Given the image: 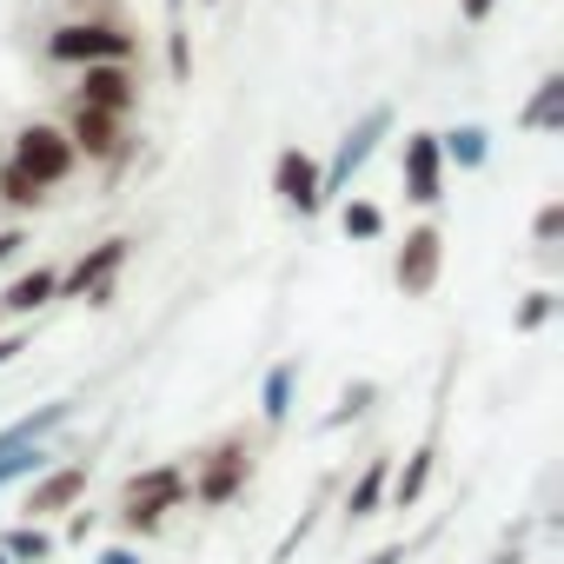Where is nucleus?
Returning a JSON list of instances; mask_svg holds the SVG:
<instances>
[{
  "instance_id": "nucleus-16",
  "label": "nucleus",
  "mask_w": 564,
  "mask_h": 564,
  "mask_svg": "<svg viewBox=\"0 0 564 564\" xmlns=\"http://www.w3.org/2000/svg\"><path fill=\"white\" fill-rule=\"evenodd\" d=\"M518 127H524V133H564V74H544V80H538V94H531V107L518 113Z\"/></svg>"
},
{
  "instance_id": "nucleus-7",
  "label": "nucleus",
  "mask_w": 564,
  "mask_h": 564,
  "mask_svg": "<svg viewBox=\"0 0 564 564\" xmlns=\"http://www.w3.org/2000/svg\"><path fill=\"white\" fill-rule=\"evenodd\" d=\"M438 265H445V239H438V226H412L405 246H399V259H392L399 293H405V300H425V293L438 286Z\"/></svg>"
},
{
  "instance_id": "nucleus-25",
  "label": "nucleus",
  "mask_w": 564,
  "mask_h": 564,
  "mask_svg": "<svg viewBox=\"0 0 564 564\" xmlns=\"http://www.w3.org/2000/svg\"><path fill=\"white\" fill-rule=\"evenodd\" d=\"M557 232H564V199H551V206H544V213L531 219V239H538V246H551Z\"/></svg>"
},
{
  "instance_id": "nucleus-26",
  "label": "nucleus",
  "mask_w": 564,
  "mask_h": 564,
  "mask_svg": "<svg viewBox=\"0 0 564 564\" xmlns=\"http://www.w3.org/2000/svg\"><path fill=\"white\" fill-rule=\"evenodd\" d=\"M21 246H28V232H21V226H8V232H0V265H8Z\"/></svg>"
},
{
  "instance_id": "nucleus-15",
  "label": "nucleus",
  "mask_w": 564,
  "mask_h": 564,
  "mask_svg": "<svg viewBox=\"0 0 564 564\" xmlns=\"http://www.w3.org/2000/svg\"><path fill=\"white\" fill-rule=\"evenodd\" d=\"M293 392H300V359H279L259 386V419L265 425H286L293 419Z\"/></svg>"
},
{
  "instance_id": "nucleus-10",
  "label": "nucleus",
  "mask_w": 564,
  "mask_h": 564,
  "mask_svg": "<svg viewBox=\"0 0 564 564\" xmlns=\"http://www.w3.org/2000/svg\"><path fill=\"white\" fill-rule=\"evenodd\" d=\"M133 74H127V61H94V67H80V107H107V113H133Z\"/></svg>"
},
{
  "instance_id": "nucleus-14",
  "label": "nucleus",
  "mask_w": 564,
  "mask_h": 564,
  "mask_svg": "<svg viewBox=\"0 0 564 564\" xmlns=\"http://www.w3.org/2000/svg\"><path fill=\"white\" fill-rule=\"evenodd\" d=\"M47 300H61V272L54 265H34V272H21L8 293H0V313L8 319H28V313H41Z\"/></svg>"
},
{
  "instance_id": "nucleus-2",
  "label": "nucleus",
  "mask_w": 564,
  "mask_h": 564,
  "mask_svg": "<svg viewBox=\"0 0 564 564\" xmlns=\"http://www.w3.org/2000/svg\"><path fill=\"white\" fill-rule=\"evenodd\" d=\"M47 54L61 67H94V61H133V34H120L113 21H74V28H54Z\"/></svg>"
},
{
  "instance_id": "nucleus-20",
  "label": "nucleus",
  "mask_w": 564,
  "mask_h": 564,
  "mask_svg": "<svg viewBox=\"0 0 564 564\" xmlns=\"http://www.w3.org/2000/svg\"><path fill=\"white\" fill-rule=\"evenodd\" d=\"M372 399H379V386H372V379H352V386L339 392V405L326 412V432H339L346 419H366V412H372Z\"/></svg>"
},
{
  "instance_id": "nucleus-3",
  "label": "nucleus",
  "mask_w": 564,
  "mask_h": 564,
  "mask_svg": "<svg viewBox=\"0 0 564 564\" xmlns=\"http://www.w3.org/2000/svg\"><path fill=\"white\" fill-rule=\"evenodd\" d=\"M386 133H392V107H372V113H366V120H359L339 147H333V160L319 166V193H326V199H339V193L352 186V173L372 160V147H379Z\"/></svg>"
},
{
  "instance_id": "nucleus-34",
  "label": "nucleus",
  "mask_w": 564,
  "mask_h": 564,
  "mask_svg": "<svg viewBox=\"0 0 564 564\" xmlns=\"http://www.w3.org/2000/svg\"><path fill=\"white\" fill-rule=\"evenodd\" d=\"M206 8H213V0H206Z\"/></svg>"
},
{
  "instance_id": "nucleus-32",
  "label": "nucleus",
  "mask_w": 564,
  "mask_h": 564,
  "mask_svg": "<svg viewBox=\"0 0 564 564\" xmlns=\"http://www.w3.org/2000/svg\"><path fill=\"white\" fill-rule=\"evenodd\" d=\"M166 14H173V21H180V14H186V0H166Z\"/></svg>"
},
{
  "instance_id": "nucleus-12",
  "label": "nucleus",
  "mask_w": 564,
  "mask_h": 564,
  "mask_svg": "<svg viewBox=\"0 0 564 564\" xmlns=\"http://www.w3.org/2000/svg\"><path fill=\"white\" fill-rule=\"evenodd\" d=\"M432 465H438V425H432V438H425V445L392 471V478H386V498H392L399 511H405V505H419V498H425V485H432Z\"/></svg>"
},
{
  "instance_id": "nucleus-17",
  "label": "nucleus",
  "mask_w": 564,
  "mask_h": 564,
  "mask_svg": "<svg viewBox=\"0 0 564 564\" xmlns=\"http://www.w3.org/2000/svg\"><path fill=\"white\" fill-rule=\"evenodd\" d=\"M438 153H445L458 173H478L485 153H491V133H485V127H452V133H438Z\"/></svg>"
},
{
  "instance_id": "nucleus-8",
  "label": "nucleus",
  "mask_w": 564,
  "mask_h": 564,
  "mask_svg": "<svg viewBox=\"0 0 564 564\" xmlns=\"http://www.w3.org/2000/svg\"><path fill=\"white\" fill-rule=\"evenodd\" d=\"M272 193L286 199L300 219H306V213H319V206H326V193H319V160H313V153H300V147H286V153L272 160Z\"/></svg>"
},
{
  "instance_id": "nucleus-9",
  "label": "nucleus",
  "mask_w": 564,
  "mask_h": 564,
  "mask_svg": "<svg viewBox=\"0 0 564 564\" xmlns=\"http://www.w3.org/2000/svg\"><path fill=\"white\" fill-rule=\"evenodd\" d=\"M405 199L438 206L445 199V153L438 133H405Z\"/></svg>"
},
{
  "instance_id": "nucleus-4",
  "label": "nucleus",
  "mask_w": 564,
  "mask_h": 564,
  "mask_svg": "<svg viewBox=\"0 0 564 564\" xmlns=\"http://www.w3.org/2000/svg\"><path fill=\"white\" fill-rule=\"evenodd\" d=\"M246 478H252V452H246V438H219L206 458H199V478H193V498L199 505H232L239 491H246Z\"/></svg>"
},
{
  "instance_id": "nucleus-29",
  "label": "nucleus",
  "mask_w": 564,
  "mask_h": 564,
  "mask_svg": "<svg viewBox=\"0 0 564 564\" xmlns=\"http://www.w3.org/2000/svg\"><path fill=\"white\" fill-rule=\"evenodd\" d=\"M100 564H140V551H127V544H107V551H100Z\"/></svg>"
},
{
  "instance_id": "nucleus-28",
  "label": "nucleus",
  "mask_w": 564,
  "mask_h": 564,
  "mask_svg": "<svg viewBox=\"0 0 564 564\" xmlns=\"http://www.w3.org/2000/svg\"><path fill=\"white\" fill-rule=\"evenodd\" d=\"M458 14H465V21L478 28V21H491V0H458Z\"/></svg>"
},
{
  "instance_id": "nucleus-19",
  "label": "nucleus",
  "mask_w": 564,
  "mask_h": 564,
  "mask_svg": "<svg viewBox=\"0 0 564 564\" xmlns=\"http://www.w3.org/2000/svg\"><path fill=\"white\" fill-rule=\"evenodd\" d=\"M0 551H8V564H47L54 557V538L28 518V524H14L8 538H0Z\"/></svg>"
},
{
  "instance_id": "nucleus-30",
  "label": "nucleus",
  "mask_w": 564,
  "mask_h": 564,
  "mask_svg": "<svg viewBox=\"0 0 564 564\" xmlns=\"http://www.w3.org/2000/svg\"><path fill=\"white\" fill-rule=\"evenodd\" d=\"M366 564H405V544H386V551H372Z\"/></svg>"
},
{
  "instance_id": "nucleus-1",
  "label": "nucleus",
  "mask_w": 564,
  "mask_h": 564,
  "mask_svg": "<svg viewBox=\"0 0 564 564\" xmlns=\"http://www.w3.org/2000/svg\"><path fill=\"white\" fill-rule=\"evenodd\" d=\"M173 505H186V471H180V465L133 471V478H127V498H120V531H127V538H153Z\"/></svg>"
},
{
  "instance_id": "nucleus-5",
  "label": "nucleus",
  "mask_w": 564,
  "mask_h": 564,
  "mask_svg": "<svg viewBox=\"0 0 564 564\" xmlns=\"http://www.w3.org/2000/svg\"><path fill=\"white\" fill-rule=\"evenodd\" d=\"M74 160H80V153H74V140H67L61 127H41V120H34V127L14 133V166L34 173L41 186H61V180L74 173Z\"/></svg>"
},
{
  "instance_id": "nucleus-18",
  "label": "nucleus",
  "mask_w": 564,
  "mask_h": 564,
  "mask_svg": "<svg viewBox=\"0 0 564 564\" xmlns=\"http://www.w3.org/2000/svg\"><path fill=\"white\" fill-rule=\"evenodd\" d=\"M386 478H392V458H372V465L352 478V491H346V518H372V511L386 505Z\"/></svg>"
},
{
  "instance_id": "nucleus-22",
  "label": "nucleus",
  "mask_w": 564,
  "mask_h": 564,
  "mask_svg": "<svg viewBox=\"0 0 564 564\" xmlns=\"http://www.w3.org/2000/svg\"><path fill=\"white\" fill-rule=\"evenodd\" d=\"M41 193H47V186H41L34 173H21L14 160L0 166V199H8V206H41Z\"/></svg>"
},
{
  "instance_id": "nucleus-31",
  "label": "nucleus",
  "mask_w": 564,
  "mask_h": 564,
  "mask_svg": "<svg viewBox=\"0 0 564 564\" xmlns=\"http://www.w3.org/2000/svg\"><path fill=\"white\" fill-rule=\"evenodd\" d=\"M485 564H524V551H518V544H505V551H491Z\"/></svg>"
},
{
  "instance_id": "nucleus-27",
  "label": "nucleus",
  "mask_w": 564,
  "mask_h": 564,
  "mask_svg": "<svg viewBox=\"0 0 564 564\" xmlns=\"http://www.w3.org/2000/svg\"><path fill=\"white\" fill-rule=\"evenodd\" d=\"M28 352V333H8V339H0V366H14Z\"/></svg>"
},
{
  "instance_id": "nucleus-13",
  "label": "nucleus",
  "mask_w": 564,
  "mask_h": 564,
  "mask_svg": "<svg viewBox=\"0 0 564 564\" xmlns=\"http://www.w3.org/2000/svg\"><path fill=\"white\" fill-rule=\"evenodd\" d=\"M87 491V465H61V471H47L34 491H28V518L41 524V518H54V511H67L74 498Z\"/></svg>"
},
{
  "instance_id": "nucleus-23",
  "label": "nucleus",
  "mask_w": 564,
  "mask_h": 564,
  "mask_svg": "<svg viewBox=\"0 0 564 564\" xmlns=\"http://www.w3.org/2000/svg\"><path fill=\"white\" fill-rule=\"evenodd\" d=\"M551 313H557V293H551V286H538V293H524V306H518V319H511V326H518V333H538Z\"/></svg>"
},
{
  "instance_id": "nucleus-24",
  "label": "nucleus",
  "mask_w": 564,
  "mask_h": 564,
  "mask_svg": "<svg viewBox=\"0 0 564 564\" xmlns=\"http://www.w3.org/2000/svg\"><path fill=\"white\" fill-rule=\"evenodd\" d=\"M166 61H173V80H186V74H193V61H186V21H173V28H166Z\"/></svg>"
},
{
  "instance_id": "nucleus-11",
  "label": "nucleus",
  "mask_w": 564,
  "mask_h": 564,
  "mask_svg": "<svg viewBox=\"0 0 564 564\" xmlns=\"http://www.w3.org/2000/svg\"><path fill=\"white\" fill-rule=\"evenodd\" d=\"M67 140H74V153H87V160H120V113H107V107H80V100H74V127H67Z\"/></svg>"
},
{
  "instance_id": "nucleus-33",
  "label": "nucleus",
  "mask_w": 564,
  "mask_h": 564,
  "mask_svg": "<svg viewBox=\"0 0 564 564\" xmlns=\"http://www.w3.org/2000/svg\"><path fill=\"white\" fill-rule=\"evenodd\" d=\"M0 564H8V551H0Z\"/></svg>"
},
{
  "instance_id": "nucleus-6",
  "label": "nucleus",
  "mask_w": 564,
  "mask_h": 564,
  "mask_svg": "<svg viewBox=\"0 0 564 564\" xmlns=\"http://www.w3.org/2000/svg\"><path fill=\"white\" fill-rule=\"evenodd\" d=\"M127 246H133V239H107V246L80 252V259L61 272V293H67V300H87V306H107V300H113V272L127 265Z\"/></svg>"
},
{
  "instance_id": "nucleus-21",
  "label": "nucleus",
  "mask_w": 564,
  "mask_h": 564,
  "mask_svg": "<svg viewBox=\"0 0 564 564\" xmlns=\"http://www.w3.org/2000/svg\"><path fill=\"white\" fill-rule=\"evenodd\" d=\"M339 226H346V239H379L386 232V213L372 199H346L339 206Z\"/></svg>"
}]
</instances>
